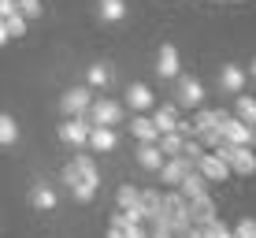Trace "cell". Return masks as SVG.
Returning a JSON list of instances; mask_svg holds the SVG:
<instances>
[{
  "mask_svg": "<svg viewBox=\"0 0 256 238\" xmlns=\"http://www.w3.org/2000/svg\"><path fill=\"white\" fill-rule=\"evenodd\" d=\"M216 153L226 160V167H230V175H256V156H252V145H230V142H219Z\"/></svg>",
  "mask_w": 256,
  "mask_h": 238,
  "instance_id": "1",
  "label": "cell"
},
{
  "mask_svg": "<svg viewBox=\"0 0 256 238\" xmlns=\"http://www.w3.org/2000/svg\"><path fill=\"white\" fill-rule=\"evenodd\" d=\"M122 116H126V108H122L119 101H112V97H100V101H93L90 108H86V119H90L93 127H119Z\"/></svg>",
  "mask_w": 256,
  "mask_h": 238,
  "instance_id": "2",
  "label": "cell"
},
{
  "mask_svg": "<svg viewBox=\"0 0 256 238\" xmlns=\"http://www.w3.org/2000/svg\"><path fill=\"white\" fill-rule=\"evenodd\" d=\"M200 101H204V86H200V78L193 75H174V104L178 108H200Z\"/></svg>",
  "mask_w": 256,
  "mask_h": 238,
  "instance_id": "3",
  "label": "cell"
},
{
  "mask_svg": "<svg viewBox=\"0 0 256 238\" xmlns=\"http://www.w3.org/2000/svg\"><path fill=\"white\" fill-rule=\"evenodd\" d=\"M160 216L167 219L171 234H174V231H182V227H190V201L182 197L178 190H174V193H164V208H160Z\"/></svg>",
  "mask_w": 256,
  "mask_h": 238,
  "instance_id": "4",
  "label": "cell"
},
{
  "mask_svg": "<svg viewBox=\"0 0 256 238\" xmlns=\"http://www.w3.org/2000/svg\"><path fill=\"white\" fill-rule=\"evenodd\" d=\"M219 134H223V142L230 145H256V127H249V123H242L238 116H219Z\"/></svg>",
  "mask_w": 256,
  "mask_h": 238,
  "instance_id": "5",
  "label": "cell"
},
{
  "mask_svg": "<svg viewBox=\"0 0 256 238\" xmlns=\"http://www.w3.org/2000/svg\"><path fill=\"white\" fill-rule=\"evenodd\" d=\"M197 171L204 175L208 182H226V179H230V167H226V160L216 153V149H204V153H200Z\"/></svg>",
  "mask_w": 256,
  "mask_h": 238,
  "instance_id": "6",
  "label": "cell"
},
{
  "mask_svg": "<svg viewBox=\"0 0 256 238\" xmlns=\"http://www.w3.org/2000/svg\"><path fill=\"white\" fill-rule=\"evenodd\" d=\"M90 104H93V86H74V90H67L60 97V112L64 116H82Z\"/></svg>",
  "mask_w": 256,
  "mask_h": 238,
  "instance_id": "7",
  "label": "cell"
},
{
  "mask_svg": "<svg viewBox=\"0 0 256 238\" xmlns=\"http://www.w3.org/2000/svg\"><path fill=\"white\" fill-rule=\"evenodd\" d=\"M90 127H93V123L86 119V112H82V116H67V123L60 127V142H67V145H86Z\"/></svg>",
  "mask_w": 256,
  "mask_h": 238,
  "instance_id": "8",
  "label": "cell"
},
{
  "mask_svg": "<svg viewBox=\"0 0 256 238\" xmlns=\"http://www.w3.org/2000/svg\"><path fill=\"white\" fill-rule=\"evenodd\" d=\"M190 160H186V156H164V164H160V179H164V186H178V182L182 179H186V171H190Z\"/></svg>",
  "mask_w": 256,
  "mask_h": 238,
  "instance_id": "9",
  "label": "cell"
},
{
  "mask_svg": "<svg viewBox=\"0 0 256 238\" xmlns=\"http://www.w3.org/2000/svg\"><path fill=\"white\" fill-rule=\"evenodd\" d=\"M64 182L70 186V193H74V201H82V205H90V201L96 197V186H93V182H86L82 175L74 171V164H67V167H64Z\"/></svg>",
  "mask_w": 256,
  "mask_h": 238,
  "instance_id": "10",
  "label": "cell"
},
{
  "mask_svg": "<svg viewBox=\"0 0 256 238\" xmlns=\"http://www.w3.org/2000/svg\"><path fill=\"white\" fill-rule=\"evenodd\" d=\"M219 212H216V201L208 197V190L204 193H197V197H190V223L193 227H204L208 219H216Z\"/></svg>",
  "mask_w": 256,
  "mask_h": 238,
  "instance_id": "11",
  "label": "cell"
},
{
  "mask_svg": "<svg viewBox=\"0 0 256 238\" xmlns=\"http://www.w3.org/2000/svg\"><path fill=\"white\" fill-rule=\"evenodd\" d=\"M86 145H90L93 153H112V149L119 145L116 127H90V138H86Z\"/></svg>",
  "mask_w": 256,
  "mask_h": 238,
  "instance_id": "12",
  "label": "cell"
},
{
  "mask_svg": "<svg viewBox=\"0 0 256 238\" xmlns=\"http://www.w3.org/2000/svg\"><path fill=\"white\" fill-rule=\"evenodd\" d=\"M219 86H223L226 93H242L245 90V67H238V64H223L219 67Z\"/></svg>",
  "mask_w": 256,
  "mask_h": 238,
  "instance_id": "13",
  "label": "cell"
},
{
  "mask_svg": "<svg viewBox=\"0 0 256 238\" xmlns=\"http://www.w3.org/2000/svg\"><path fill=\"white\" fill-rule=\"evenodd\" d=\"M126 104L134 112H148L156 104V97H152V90H148L145 82H130V90H126Z\"/></svg>",
  "mask_w": 256,
  "mask_h": 238,
  "instance_id": "14",
  "label": "cell"
},
{
  "mask_svg": "<svg viewBox=\"0 0 256 238\" xmlns=\"http://www.w3.org/2000/svg\"><path fill=\"white\" fill-rule=\"evenodd\" d=\"M156 71H160V78H174L182 71L178 64V49L174 45H160V56H156Z\"/></svg>",
  "mask_w": 256,
  "mask_h": 238,
  "instance_id": "15",
  "label": "cell"
},
{
  "mask_svg": "<svg viewBox=\"0 0 256 238\" xmlns=\"http://www.w3.org/2000/svg\"><path fill=\"white\" fill-rule=\"evenodd\" d=\"M130 134H134L138 142H156V138H160V130H156L152 116H145V112H138V116H130Z\"/></svg>",
  "mask_w": 256,
  "mask_h": 238,
  "instance_id": "16",
  "label": "cell"
},
{
  "mask_svg": "<svg viewBox=\"0 0 256 238\" xmlns=\"http://www.w3.org/2000/svg\"><path fill=\"white\" fill-rule=\"evenodd\" d=\"M152 123L156 130H174L178 127V104H152Z\"/></svg>",
  "mask_w": 256,
  "mask_h": 238,
  "instance_id": "17",
  "label": "cell"
},
{
  "mask_svg": "<svg viewBox=\"0 0 256 238\" xmlns=\"http://www.w3.org/2000/svg\"><path fill=\"white\" fill-rule=\"evenodd\" d=\"M138 164L145 167V171H160V164H164L160 145H156V142H141L138 145Z\"/></svg>",
  "mask_w": 256,
  "mask_h": 238,
  "instance_id": "18",
  "label": "cell"
},
{
  "mask_svg": "<svg viewBox=\"0 0 256 238\" xmlns=\"http://www.w3.org/2000/svg\"><path fill=\"white\" fill-rule=\"evenodd\" d=\"M126 0H96V15H100L104 23H122L126 19Z\"/></svg>",
  "mask_w": 256,
  "mask_h": 238,
  "instance_id": "19",
  "label": "cell"
},
{
  "mask_svg": "<svg viewBox=\"0 0 256 238\" xmlns=\"http://www.w3.org/2000/svg\"><path fill=\"white\" fill-rule=\"evenodd\" d=\"M204 190H208V179L197 171V167H190V171H186V179L178 182V193H182L186 201H190V197H197V193H204Z\"/></svg>",
  "mask_w": 256,
  "mask_h": 238,
  "instance_id": "20",
  "label": "cell"
},
{
  "mask_svg": "<svg viewBox=\"0 0 256 238\" xmlns=\"http://www.w3.org/2000/svg\"><path fill=\"white\" fill-rule=\"evenodd\" d=\"M56 190H52V186H45V182H38V186H34L30 190V205L34 208H41V212H52V208H56Z\"/></svg>",
  "mask_w": 256,
  "mask_h": 238,
  "instance_id": "21",
  "label": "cell"
},
{
  "mask_svg": "<svg viewBox=\"0 0 256 238\" xmlns=\"http://www.w3.org/2000/svg\"><path fill=\"white\" fill-rule=\"evenodd\" d=\"M70 164H74V171L82 175L86 182H93V186H100V171H96V160H93L90 153H78V156H74V160H70Z\"/></svg>",
  "mask_w": 256,
  "mask_h": 238,
  "instance_id": "22",
  "label": "cell"
},
{
  "mask_svg": "<svg viewBox=\"0 0 256 238\" xmlns=\"http://www.w3.org/2000/svg\"><path fill=\"white\" fill-rule=\"evenodd\" d=\"M182 142H186V138H182L178 130H160V138H156V145H160L164 156H178L182 153Z\"/></svg>",
  "mask_w": 256,
  "mask_h": 238,
  "instance_id": "23",
  "label": "cell"
},
{
  "mask_svg": "<svg viewBox=\"0 0 256 238\" xmlns=\"http://www.w3.org/2000/svg\"><path fill=\"white\" fill-rule=\"evenodd\" d=\"M138 205H141V212H145V219H152V216H160V208H164V193H156V190H141Z\"/></svg>",
  "mask_w": 256,
  "mask_h": 238,
  "instance_id": "24",
  "label": "cell"
},
{
  "mask_svg": "<svg viewBox=\"0 0 256 238\" xmlns=\"http://www.w3.org/2000/svg\"><path fill=\"white\" fill-rule=\"evenodd\" d=\"M112 223H116L119 231H122V238H148V231H145V227H141V223H134V219H126V212H122V208H119L116 216H112Z\"/></svg>",
  "mask_w": 256,
  "mask_h": 238,
  "instance_id": "25",
  "label": "cell"
},
{
  "mask_svg": "<svg viewBox=\"0 0 256 238\" xmlns=\"http://www.w3.org/2000/svg\"><path fill=\"white\" fill-rule=\"evenodd\" d=\"M234 116L242 119V123H249V127H256V97H242V93H238Z\"/></svg>",
  "mask_w": 256,
  "mask_h": 238,
  "instance_id": "26",
  "label": "cell"
},
{
  "mask_svg": "<svg viewBox=\"0 0 256 238\" xmlns=\"http://www.w3.org/2000/svg\"><path fill=\"white\" fill-rule=\"evenodd\" d=\"M15 142H19V123L8 112H0V145H15Z\"/></svg>",
  "mask_w": 256,
  "mask_h": 238,
  "instance_id": "27",
  "label": "cell"
},
{
  "mask_svg": "<svg viewBox=\"0 0 256 238\" xmlns=\"http://www.w3.org/2000/svg\"><path fill=\"white\" fill-rule=\"evenodd\" d=\"M197 231H200V238H234V234H230V227H226L219 216H216V219H208V223H204V227H197Z\"/></svg>",
  "mask_w": 256,
  "mask_h": 238,
  "instance_id": "28",
  "label": "cell"
},
{
  "mask_svg": "<svg viewBox=\"0 0 256 238\" xmlns=\"http://www.w3.org/2000/svg\"><path fill=\"white\" fill-rule=\"evenodd\" d=\"M138 197H141V190L126 182V186H119V193H116V205H119V208H141Z\"/></svg>",
  "mask_w": 256,
  "mask_h": 238,
  "instance_id": "29",
  "label": "cell"
},
{
  "mask_svg": "<svg viewBox=\"0 0 256 238\" xmlns=\"http://www.w3.org/2000/svg\"><path fill=\"white\" fill-rule=\"evenodd\" d=\"M4 26H8V38H26V30H30V19H26V15H8L4 19Z\"/></svg>",
  "mask_w": 256,
  "mask_h": 238,
  "instance_id": "30",
  "label": "cell"
},
{
  "mask_svg": "<svg viewBox=\"0 0 256 238\" xmlns=\"http://www.w3.org/2000/svg\"><path fill=\"white\" fill-rule=\"evenodd\" d=\"M234 238H256V216H242L238 223L230 227Z\"/></svg>",
  "mask_w": 256,
  "mask_h": 238,
  "instance_id": "31",
  "label": "cell"
},
{
  "mask_svg": "<svg viewBox=\"0 0 256 238\" xmlns=\"http://www.w3.org/2000/svg\"><path fill=\"white\" fill-rule=\"evenodd\" d=\"M108 67H104V64H93L90 67V75H86V82H90V86H100V90H104V86H108Z\"/></svg>",
  "mask_w": 256,
  "mask_h": 238,
  "instance_id": "32",
  "label": "cell"
},
{
  "mask_svg": "<svg viewBox=\"0 0 256 238\" xmlns=\"http://www.w3.org/2000/svg\"><path fill=\"white\" fill-rule=\"evenodd\" d=\"M19 4V15H26V19H41V0H15Z\"/></svg>",
  "mask_w": 256,
  "mask_h": 238,
  "instance_id": "33",
  "label": "cell"
},
{
  "mask_svg": "<svg viewBox=\"0 0 256 238\" xmlns=\"http://www.w3.org/2000/svg\"><path fill=\"white\" fill-rule=\"evenodd\" d=\"M148 238H174L164 216H152V231H148Z\"/></svg>",
  "mask_w": 256,
  "mask_h": 238,
  "instance_id": "34",
  "label": "cell"
},
{
  "mask_svg": "<svg viewBox=\"0 0 256 238\" xmlns=\"http://www.w3.org/2000/svg\"><path fill=\"white\" fill-rule=\"evenodd\" d=\"M15 12H19L15 0H0V19H8V15H15Z\"/></svg>",
  "mask_w": 256,
  "mask_h": 238,
  "instance_id": "35",
  "label": "cell"
},
{
  "mask_svg": "<svg viewBox=\"0 0 256 238\" xmlns=\"http://www.w3.org/2000/svg\"><path fill=\"white\" fill-rule=\"evenodd\" d=\"M0 45H8V26H4V19H0Z\"/></svg>",
  "mask_w": 256,
  "mask_h": 238,
  "instance_id": "36",
  "label": "cell"
},
{
  "mask_svg": "<svg viewBox=\"0 0 256 238\" xmlns=\"http://www.w3.org/2000/svg\"><path fill=\"white\" fill-rule=\"evenodd\" d=\"M249 75H252V78H256V56H252V64H249Z\"/></svg>",
  "mask_w": 256,
  "mask_h": 238,
  "instance_id": "37",
  "label": "cell"
},
{
  "mask_svg": "<svg viewBox=\"0 0 256 238\" xmlns=\"http://www.w3.org/2000/svg\"><path fill=\"white\" fill-rule=\"evenodd\" d=\"M230 4H245V0H230Z\"/></svg>",
  "mask_w": 256,
  "mask_h": 238,
  "instance_id": "38",
  "label": "cell"
}]
</instances>
